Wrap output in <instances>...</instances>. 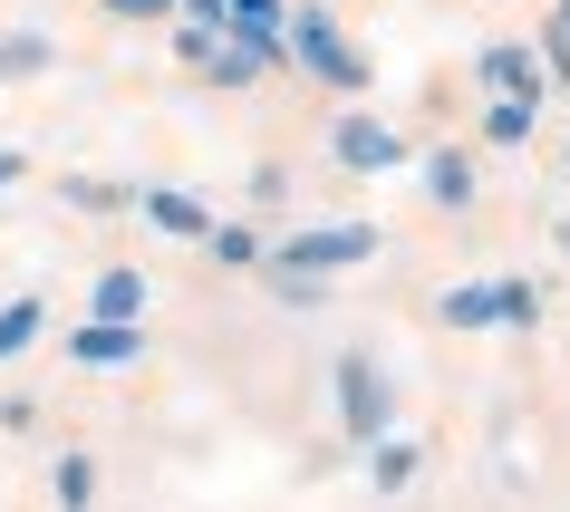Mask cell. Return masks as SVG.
I'll list each match as a JSON object with an SVG mask.
<instances>
[{"mask_svg":"<svg viewBox=\"0 0 570 512\" xmlns=\"http://www.w3.org/2000/svg\"><path fill=\"white\" fill-rule=\"evenodd\" d=\"M10 175H20V165H10V155H0V184H10Z\"/></svg>","mask_w":570,"mask_h":512,"instance_id":"8fae6325","label":"cell"},{"mask_svg":"<svg viewBox=\"0 0 570 512\" xmlns=\"http://www.w3.org/2000/svg\"><path fill=\"white\" fill-rule=\"evenodd\" d=\"M107 10H126V20H146V10H165V0H107Z\"/></svg>","mask_w":570,"mask_h":512,"instance_id":"30bf717a","label":"cell"},{"mask_svg":"<svg viewBox=\"0 0 570 512\" xmlns=\"http://www.w3.org/2000/svg\"><path fill=\"white\" fill-rule=\"evenodd\" d=\"M301 59L320 68V78H358V59H348V49L330 39V20H301Z\"/></svg>","mask_w":570,"mask_h":512,"instance_id":"3957f363","label":"cell"},{"mask_svg":"<svg viewBox=\"0 0 570 512\" xmlns=\"http://www.w3.org/2000/svg\"><path fill=\"white\" fill-rule=\"evenodd\" d=\"M30 338H39V301H10L0 309V358H20Z\"/></svg>","mask_w":570,"mask_h":512,"instance_id":"52a82bcc","label":"cell"},{"mask_svg":"<svg viewBox=\"0 0 570 512\" xmlns=\"http://www.w3.org/2000/svg\"><path fill=\"white\" fill-rule=\"evenodd\" d=\"M68 358H78V367H126V358H136V329H126V319H97V329H78Z\"/></svg>","mask_w":570,"mask_h":512,"instance_id":"7a4b0ae2","label":"cell"},{"mask_svg":"<svg viewBox=\"0 0 570 512\" xmlns=\"http://www.w3.org/2000/svg\"><path fill=\"white\" fill-rule=\"evenodd\" d=\"M367 252H377V233H309V242H291V252H281V262H301V272H330V262H367Z\"/></svg>","mask_w":570,"mask_h":512,"instance_id":"6da1fadb","label":"cell"},{"mask_svg":"<svg viewBox=\"0 0 570 512\" xmlns=\"http://www.w3.org/2000/svg\"><path fill=\"white\" fill-rule=\"evenodd\" d=\"M338 155H348V165H396L406 146H396V136H377L367 117H348V126H338Z\"/></svg>","mask_w":570,"mask_h":512,"instance_id":"277c9868","label":"cell"},{"mask_svg":"<svg viewBox=\"0 0 570 512\" xmlns=\"http://www.w3.org/2000/svg\"><path fill=\"white\" fill-rule=\"evenodd\" d=\"M59 503H68V512H88V464H78V454L59 464Z\"/></svg>","mask_w":570,"mask_h":512,"instance_id":"9c48e42d","label":"cell"},{"mask_svg":"<svg viewBox=\"0 0 570 512\" xmlns=\"http://www.w3.org/2000/svg\"><path fill=\"white\" fill-rule=\"evenodd\" d=\"M146 213L165 223V233H184V242H194V233H213V213L194 204V194H146Z\"/></svg>","mask_w":570,"mask_h":512,"instance_id":"5b68a950","label":"cell"},{"mask_svg":"<svg viewBox=\"0 0 570 512\" xmlns=\"http://www.w3.org/2000/svg\"><path fill=\"white\" fill-rule=\"evenodd\" d=\"M136 309H146V280H136V272H107V280H97V319H136Z\"/></svg>","mask_w":570,"mask_h":512,"instance_id":"8992f818","label":"cell"},{"mask_svg":"<svg viewBox=\"0 0 570 512\" xmlns=\"http://www.w3.org/2000/svg\"><path fill=\"white\" fill-rule=\"evenodd\" d=\"M493 309H512L503 291H454V301H445V319H493Z\"/></svg>","mask_w":570,"mask_h":512,"instance_id":"ba28073f","label":"cell"}]
</instances>
